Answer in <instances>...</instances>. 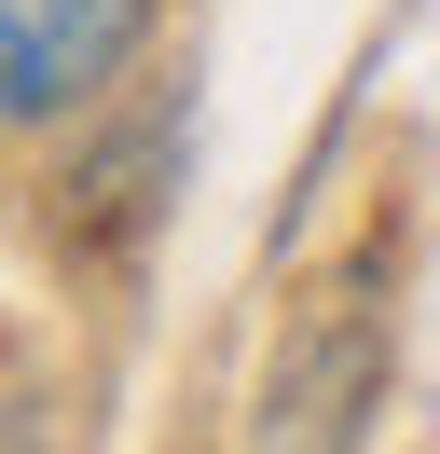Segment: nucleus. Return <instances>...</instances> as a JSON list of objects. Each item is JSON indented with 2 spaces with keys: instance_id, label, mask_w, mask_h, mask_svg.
Instances as JSON below:
<instances>
[{
  "instance_id": "f257e3e1",
  "label": "nucleus",
  "mask_w": 440,
  "mask_h": 454,
  "mask_svg": "<svg viewBox=\"0 0 440 454\" xmlns=\"http://www.w3.org/2000/svg\"><path fill=\"white\" fill-rule=\"evenodd\" d=\"M385 399V317L372 289H302L289 331H275V372H262V413H248V454H358Z\"/></svg>"
},
{
  "instance_id": "f03ea898",
  "label": "nucleus",
  "mask_w": 440,
  "mask_h": 454,
  "mask_svg": "<svg viewBox=\"0 0 440 454\" xmlns=\"http://www.w3.org/2000/svg\"><path fill=\"white\" fill-rule=\"evenodd\" d=\"M152 0H0V97L14 124H82L110 97V69L138 56Z\"/></svg>"
},
{
  "instance_id": "7ed1b4c3",
  "label": "nucleus",
  "mask_w": 440,
  "mask_h": 454,
  "mask_svg": "<svg viewBox=\"0 0 440 454\" xmlns=\"http://www.w3.org/2000/svg\"><path fill=\"white\" fill-rule=\"evenodd\" d=\"M179 152H192L179 97H152L138 124L82 138L69 166H55V234H69V248H138V234L165 221V193H179Z\"/></svg>"
},
{
  "instance_id": "20e7f679",
  "label": "nucleus",
  "mask_w": 440,
  "mask_h": 454,
  "mask_svg": "<svg viewBox=\"0 0 440 454\" xmlns=\"http://www.w3.org/2000/svg\"><path fill=\"white\" fill-rule=\"evenodd\" d=\"M14 454H55V427H42V399H14Z\"/></svg>"
}]
</instances>
